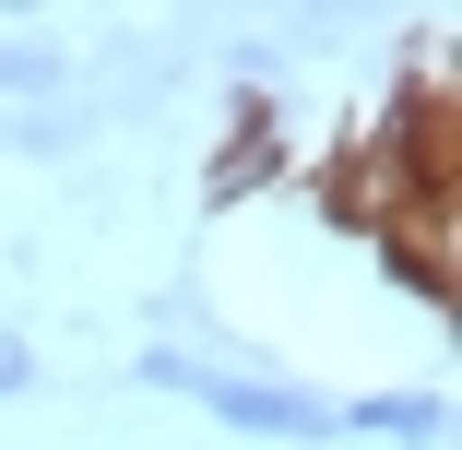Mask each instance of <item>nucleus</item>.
Instances as JSON below:
<instances>
[{"instance_id": "1", "label": "nucleus", "mask_w": 462, "mask_h": 450, "mask_svg": "<svg viewBox=\"0 0 462 450\" xmlns=\"http://www.w3.org/2000/svg\"><path fill=\"white\" fill-rule=\"evenodd\" d=\"M367 438V450H450V391L439 380H403V391H332V450Z\"/></svg>"}, {"instance_id": "2", "label": "nucleus", "mask_w": 462, "mask_h": 450, "mask_svg": "<svg viewBox=\"0 0 462 450\" xmlns=\"http://www.w3.org/2000/svg\"><path fill=\"white\" fill-rule=\"evenodd\" d=\"M273 178H285V107H273V96H237V119H226V142H214V166H202V202L226 214V202L273 190Z\"/></svg>"}, {"instance_id": "3", "label": "nucleus", "mask_w": 462, "mask_h": 450, "mask_svg": "<svg viewBox=\"0 0 462 450\" xmlns=\"http://www.w3.org/2000/svg\"><path fill=\"white\" fill-rule=\"evenodd\" d=\"M83 96V48L48 24H0V107H71Z\"/></svg>"}, {"instance_id": "4", "label": "nucleus", "mask_w": 462, "mask_h": 450, "mask_svg": "<svg viewBox=\"0 0 462 450\" xmlns=\"http://www.w3.org/2000/svg\"><path fill=\"white\" fill-rule=\"evenodd\" d=\"M83 154H96V107H0V166H83Z\"/></svg>"}, {"instance_id": "5", "label": "nucleus", "mask_w": 462, "mask_h": 450, "mask_svg": "<svg viewBox=\"0 0 462 450\" xmlns=\"http://www.w3.org/2000/svg\"><path fill=\"white\" fill-rule=\"evenodd\" d=\"M178 450H190V438H178Z\"/></svg>"}]
</instances>
